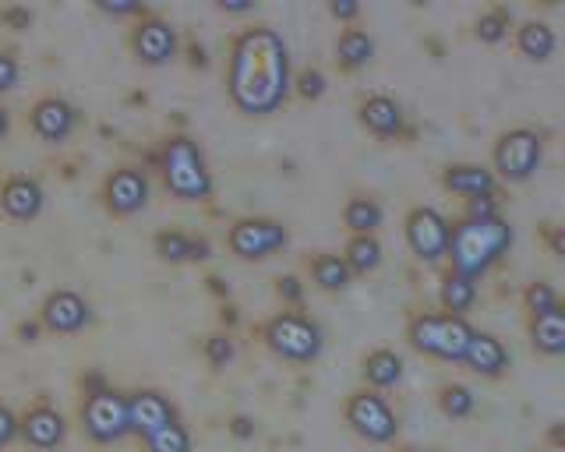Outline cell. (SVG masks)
<instances>
[{"mask_svg":"<svg viewBox=\"0 0 565 452\" xmlns=\"http://www.w3.org/2000/svg\"><path fill=\"white\" fill-rule=\"evenodd\" d=\"M329 14L335 22H343V25H353L361 19V4L358 0H329Z\"/></svg>","mask_w":565,"mask_h":452,"instance_id":"cell-42","label":"cell"},{"mask_svg":"<svg viewBox=\"0 0 565 452\" xmlns=\"http://www.w3.org/2000/svg\"><path fill=\"white\" fill-rule=\"evenodd\" d=\"M25 125L43 146H64L67 138L78 131L82 114H78V107L71 99H64L57 93H46L29 107Z\"/></svg>","mask_w":565,"mask_h":452,"instance_id":"cell-13","label":"cell"},{"mask_svg":"<svg viewBox=\"0 0 565 452\" xmlns=\"http://www.w3.org/2000/svg\"><path fill=\"white\" fill-rule=\"evenodd\" d=\"M343 421L358 439L371 445H388V442H396V434H399V417L393 403H388L382 392H371V389H353L343 399Z\"/></svg>","mask_w":565,"mask_h":452,"instance_id":"cell-9","label":"cell"},{"mask_svg":"<svg viewBox=\"0 0 565 452\" xmlns=\"http://www.w3.org/2000/svg\"><path fill=\"white\" fill-rule=\"evenodd\" d=\"M40 333H43L40 319H35V322H22V325H18V340H22V343H35V340H40Z\"/></svg>","mask_w":565,"mask_h":452,"instance_id":"cell-45","label":"cell"},{"mask_svg":"<svg viewBox=\"0 0 565 452\" xmlns=\"http://www.w3.org/2000/svg\"><path fill=\"white\" fill-rule=\"evenodd\" d=\"M520 301H523V311H526V319L530 315H544V311H552L562 304L558 298V290L547 283V280H530L520 293Z\"/></svg>","mask_w":565,"mask_h":452,"instance_id":"cell-33","label":"cell"},{"mask_svg":"<svg viewBox=\"0 0 565 452\" xmlns=\"http://www.w3.org/2000/svg\"><path fill=\"white\" fill-rule=\"evenodd\" d=\"M99 202L114 219H131L146 213L152 202V181L149 173L135 163H120L103 177L99 184Z\"/></svg>","mask_w":565,"mask_h":452,"instance_id":"cell-10","label":"cell"},{"mask_svg":"<svg viewBox=\"0 0 565 452\" xmlns=\"http://www.w3.org/2000/svg\"><path fill=\"white\" fill-rule=\"evenodd\" d=\"M18 439L35 452L61 449L67 442V417L50 399H40V403L18 413Z\"/></svg>","mask_w":565,"mask_h":452,"instance_id":"cell-16","label":"cell"},{"mask_svg":"<svg viewBox=\"0 0 565 452\" xmlns=\"http://www.w3.org/2000/svg\"><path fill=\"white\" fill-rule=\"evenodd\" d=\"M375 36L358 25H347L340 36H335L332 43V64L340 67L343 75H358L361 67H367L371 61H375Z\"/></svg>","mask_w":565,"mask_h":452,"instance_id":"cell-22","label":"cell"},{"mask_svg":"<svg viewBox=\"0 0 565 452\" xmlns=\"http://www.w3.org/2000/svg\"><path fill=\"white\" fill-rule=\"evenodd\" d=\"M223 89L241 117H273L294 96V57L273 25L241 29L226 43Z\"/></svg>","mask_w":565,"mask_h":452,"instance_id":"cell-1","label":"cell"},{"mask_svg":"<svg viewBox=\"0 0 565 452\" xmlns=\"http://www.w3.org/2000/svg\"><path fill=\"white\" fill-rule=\"evenodd\" d=\"M128 50L141 67H163L177 57V50H181V32H177L173 22H167L163 14L146 11L128 29Z\"/></svg>","mask_w":565,"mask_h":452,"instance_id":"cell-12","label":"cell"},{"mask_svg":"<svg viewBox=\"0 0 565 452\" xmlns=\"http://www.w3.org/2000/svg\"><path fill=\"white\" fill-rule=\"evenodd\" d=\"M202 357H205V364L212 372H220V368H226L230 360L237 357V340H234V333H209L205 340H202Z\"/></svg>","mask_w":565,"mask_h":452,"instance_id":"cell-34","label":"cell"},{"mask_svg":"<svg viewBox=\"0 0 565 452\" xmlns=\"http://www.w3.org/2000/svg\"><path fill=\"white\" fill-rule=\"evenodd\" d=\"M96 8L103 14H110V19H141L149 8L138 4V0H96Z\"/></svg>","mask_w":565,"mask_h":452,"instance_id":"cell-38","label":"cell"},{"mask_svg":"<svg viewBox=\"0 0 565 452\" xmlns=\"http://www.w3.org/2000/svg\"><path fill=\"white\" fill-rule=\"evenodd\" d=\"M385 219V208L375 195H364V191H353L343 202V226L350 237H379V226Z\"/></svg>","mask_w":565,"mask_h":452,"instance_id":"cell-26","label":"cell"},{"mask_svg":"<svg viewBox=\"0 0 565 452\" xmlns=\"http://www.w3.org/2000/svg\"><path fill=\"white\" fill-rule=\"evenodd\" d=\"M526 340L537 357H562L565 354V308H552L544 315L526 319Z\"/></svg>","mask_w":565,"mask_h":452,"instance_id":"cell-23","label":"cell"},{"mask_svg":"<svg viewBox=\"0 0 565 452\" xmlns=\"http://www.w3.org/2000/svg\"><path fill=\"white\" fill-rule=\"evenodd\" d=\"M290 245V226L276 216H241L226 226V251L237 262H265Z\"/></svg>","mask_w":565,"mask_h":452,"instance_id":"cell-8","label":"cell"},{"mask_svg":"<svg viewBox=\"0 0 565 452\" xmlns=\"http://www.w3.org/2000/svg\"><path fill=\"white\" fill-rule=\"evenodd\" d=\"M8 134H11V110L0 103V142H8Z\"/></svg>","mask_w":565,"mask_h":452,"instance_id":"cell-47","label":"cell"},{"mask_svg":"<svg viewBox=\"0 0 565 452\" xmlns=\"http://www.w3.org/2000/svg\"><path fill=\"white\" fill-rule=\"evenodd\" d=\"M403 240L411 255L424 266L446 262L449 248V216L438 213L435 205H411L403 216Z\"/></svg>","mask_w":565,"mask_h":452,"instance_id":"cell-11","label":"cell"},{"mask_svg":"<svg viewBox=\"0 0 565 452\" xmlns=\"http://www.w3.org/2000/svg\"><path fill=\"white\" fill-rule=\"evenodd\" d=\"M512 240H516V234H512V226L502 216H494V219L456 216V219H449L446 262L452 272H463L470 280L481 283V276L491 272L509 255Z\"/></svg>","mask_w":565,"mask_h":452,"instance_id":"cell-2","label":"cell"},{"mask_svg":"<svg viewBox=\"0 0 565 452\" xmlns=\"http://www.w3.org/2000/svg\"><path fill=\"white\" fill-rule=\"evenodd\" d=\"M403 372H406V364L393 346H375V351H367L361 357V389L385 396L388 389H396L403 381Z\"/></svg>","mask_w":565,"mask_h":452,"instance_id":"cell-21","label":"cell"},{"mask_svg":"<svg viewBox=\"0 0 565 452\" xmlns=\"http://www.w3.org/2000/svg\"><path fill=\"white\" fill-rule=\"evenodd\" d=\"M343 266L350 269V276L358 280V276H371V272H379L382 262H385V248H382V240L379 237H347V245H343Z\"/></svg>","mask_w":565,"mask_h":452,"instance_id":"cell-28","label":"cell"},{"mask_svg":"<svg viewBox=\"0 0 565 452\" xmlns=\"http://www.w3.org/2000/svg\"><path fill=\"white\" fill-rule=\"evenodd\" d=\"M463 368L477 378H484V381H499L509 375L512 368V354H509V346L502 336H494V333H481V329H473V336L467 343V351H463Z\"/></svg>","mask_w":565,"mask_h":452,"instance_id":"cell-18","label":"cell"},{"mask_svg":"<svg viewBox=\"0 0 565 452\" xmlns=\"http://www.w3.org/2000/svg\"><path fill=\"white\" fill-rule=\"evenodd\" d=\"M78 428L93 445H117L131 439L128 428V392L114 389L110 381L99 389L82 392L78 403Z\"/></svg>","mask_w":565,"mask_h":452,"instance_id":"cell-7","label":"cell"},{"mask_svg":"<svg viewBox=\"0 0 565 452\" xmlns=\"http://www.w3.org/2000/svg\"><path fill=\"white\" fill-rule=\"evenodd\" d=\"M156 170L167 195L184 205H205L216 195V177L209 170L205 149L184 131L163 138V146L156 152Z\"/></svg>","mask_w":565,"mask_h":452,"instance_id":"cell-3","label":"cell"},{"mask_svg":"<svg viewBox=\"0 0 565 452\" xmlns=\"http://www.w3.org/2000/svg\"><path fill=\"white\" fill-rule=\"evenodd\" d=\"M141 452H194V434L184 421H173L167 428H159L141 442Z\"/></svg>","mask_w":565,"mask_h":452,"instance_id":"cell-32","label":"cell"},{"mask_svg":"<svg viewBox=\"0 0 565 452\" xmlns=\"http://www.w3.org/2000/svg\"><path fill=\"white\" fill-rule=\"evenodd\" d=\"M273 290L282 308H300L305 304V280L297 272H279L273 280Z\"/></svg>","mask_w":565,"mask_h":452,"instance_id":"cell-36","label":"cell"},{"mask_svg":"<svg viewBox=\"0 0 565 452\" xmlns=\"http://www.w3.org/2000/svg\"><path fill=\"white\" fill-rule=\"evenodd\" d=\"M329 93V78L318 64H308L300 67V72H294V96L305 99V103H318Z\"/></svg>","mask_w":565,"mask_h":452,"instance_id":"cell-35","label":"cell"},{"mask_svg":"<svg viewBox=\"0 0 565 452\" xmlns=\"http://www.w3.org/2000/svg\"><path fill=\"white\" fill-rule=\"evenodd\" d=\"M43 205H46V191L40 177H32V173H8V177L0 181V213L8 219L32 223L43 213Z\"/></svg>","mask_w":565,"mask_h":452,"instance_id":"cell-19","label":"cell"},{"mask_svg":"<svg viewBox=\"0 0 565 452\" xmlns=\"http://www.w3.org/2000/svg\"><path fill=\"white\" fill-rule=\"evenodd\" d=\"M544 131L516 125L505 128L491 146V173L502 184H526L537 177V170L544 166Z\"/></svg>","mask_w":565,"mask_h":452,"instance_id":"cell-6","label":"cell"},{"mask_svg":"<svg viewBox=\"0 0 565 452\" xmlns=\"http://www.w3.org/2000/svg\"><path fill=\"white\" fill-rule=\"evenodd\" d=\"M258 340L273 357L287 364H315L326 351V329L300 308H282L258 325Z\"/></svg>","mask_w":565,"mask_h":452,"instance_id":"cell-4","label":"cell"},{"mask_svg":"<svg viewBox=\"0 0 565 452\" xmlns=\"http://www.w3.org/2000/svg\"><path fill=\"white\" fill-rule=\"evenodd\" d=\"M0 22H4L8 29H14V32H25L32 25V11L22 8V4H8L4 11H0Z\"/></svg>","mask_w":565,"mask_h":452,"instance_id":"cell-41","label":"cell"},{"mask_svg":"<svg viewBox=\"0 0 565 452\" xmlns=\"http://www.w3.org/2000/svg\"><path fill=\"white\" fill-rule=\"evenodd\" d=\"M173 421H181V410H177V403L163 389L141 386L128 392V428L138 442H146L149 434H156L159 428H167Z\"/></svg>","mask_w":565,"mask_h":452,"instance_id":"cell-15","label":"cell"},{"mask_svg":"<svg viewBox=\"0 0 565 452\" xmlns=\"http://www.w3.org/2000/svg\"><path fill=\"white\" fill-rule=\"evenodd\" d=\"M358 125L382 138V142H396V138L406 134V110L396 96L388 93H367L358 99Z\"/></svg>","mask_w":565,"mask_h":452,"instance_id":"cell-17","label":"cell"},{"mask_svg":"<svg viewBox=\"0 0 565 452\" xmlns=\"http://www.w3.org/2000/svg\"><path fill=\"white\" fill-rule=\"evenodd\" d=\"M209 258H212V245H209V237H194L191 262H209Z\"/></svg>","mask_w":565,"mask_h":452,"instance_id":"cell-46","label":"cell"},{"mask_svg":"<svg viewBox=\"0 0 565 452\" xmlns=\"http://www.w3.org/2000/svg\"><path fill=\"white\" fill-rule=\"evenodd\" d=\"M403 336L411 343V351L420 357H431L441 364H459L470 336H473V325H470V319L446 315V311H414V315L406 319Z\"/></svg>","mask_w":565,"mask_h":452,"instance_id":"cell-5","label":"cell"},{"mask_svg":"<svg viewBox=\"0 0 565 452\" xmlns=\"http://www.w3.org/2000/svg\"><path fill=\"white\" fill-rule=\"evenodd\" d=\"M40 325H43V333H53V336H78L93 325V304H88L85 293L71 287H57V290H50L40 304Z\"/></svg>","mask_w":565,"mask_h":452,"instance_id":"cell-14","label":"cell"},{"mask_svg":"<svg viewBox=\"0 0 565 452\" xmlns=\"http://www.w3.org/2000/svg\"><path fill=\"white\" fill-rule=\"evenodd\" d=\"M11 442H18V413L8 403H0V452Z\"/></svg>","mask_w":565,"mask_h":452,"instance_id":"cell-40","label":"cell"},{"mask_svg":"<svg viewBox=\"0 0 565 452\" xmlns=\"http://www.w3.org/2000/svg\"><path fill=\"white\" fill-rule=\"evenodd\" d=\"M494 216H502L499 198L494 195H481V198L463 202V219H494Z\"/></svg>","mask_w":565,"mask_h":452,"instance_id":"cell-39","label":"cell"},{"mask_svg":"<svg viewBox=\"0 0 565 452\" xmlns=\"http://www.w3.org/2000/svg\"><path fill=\"white\" fill-rule=\"evenodd\" d=\"M191 248H194V234L181 230V226H163V230L152 234V251L167 266H188Z\"/></svg>","mask_w":565,"mask_h":452,"instance_id":"cell-29","label":"cell"},{"mask_svg":"<svg viewBox=\"0 0 565 452\" xmlns=\"http://www.w3.org/2000/svg\"><path fill=\"white\" fill-rule=\"evenodd\" d=\"M435 403L449 421H467V417L477 410V396L470 386H463V381H441L435 392Z\"/></svg>","mask_w":565,"mask_h":452,"instance_id":"cell-31","label":"cell"},{"mask_svg":"<svg viewBox=\"0 0 565 452\" xmlns=\"http://www.w3.org/2000/svg\"><path fill=\"white\" fill-rule=\"evenodd\" d=\"M216 8L223 14H247V11H255V0H216Z\"/></svg>","mask_w":565,"mask_h":452,"instance_id":"cell-44","label":"cell"},{"mask_svg":"<svg viewBox=\"0 0 565 452\" xmlns=\"http://www.w3.org/2000/svg\"><path fill=\"white\" fill-rule=\"evenodd\" d=\"M477 298H481L477 280H470V276H463V272H452L446 266V272H441V280H438V311L467 319L477 304Z\"/></svg>","mask_w":565,"mask_h":452,"instance_id":"cell-25","label":"cell"},{"mask_svg":"<svg viewBox=\"0 0 565 452\" xmlns=\"http://www.w3.org/2000/svg\"><path fill=\"white\" fill-rule=\"evenodd\" d=\"M441 187L456 198H481V195H494L499 191V181H494L491 166L473 163V160H459V163H446L441 166Z\"/></svg>","mask_w":565,"mask_h":452,"instance_id":"cell-20","label":"cell"},{"mask_svg":"<svg viewBox=\"0 0 565 452\" xmlns=\"http://www.w3.org/2000/svg\"><path fill=\"white\" fill-rule=\"evenodd\" d=\"M305 269L311 276V283L322 293H343L353 283L350 269L343 266V258L335 255V251H315V255H308Z\"/></svg>","mask_w":565,"mask_h":452,"instance_id":"cell-27","label":"cell"},{"mask_svg":"<svg viewBox=\"0 0 565 452\" xmlns=\"http://www.w3.org/2000/svg\"><path fill=\"white\" fill-rule=\"evenodd\" d=\"M512 29H516V19H512V11L505 4H494V8L477 14L473 36H477V43H484V46H499V43L509 40Z\"/></svg>","mask_w":565,"mask_h":452,"instance_id":"cell-30","label":"cell"},{"mask_svg":"<svg viewBox=\"0 0 565 452\" xmlns=\"http://www.w3.org/2000/svg\"><path fill=\"white\" fill-rule=\"evenodd\" d=\"M230 431H234L237 439H255V421L247 413H237L234 421H230Z\"/></svg>","mask_w":565,"mask_h":452,"instance_id":"cell-43","label":"cell"},{"mask_svg":"<svg viewBox=\"0 0 565 452\" xmlns=\"http://www.w3.org/2000/svg\"><path fill=\"white\" fill-rule=\"evenodd\" d=\"M512 43H516L520 57L530 61V64H547L555 57V46H558V36L555 29L541 22V19H526L512 29Z\"/></svg>","mask_w":565,"mask_h":452,"instance_id":"cell-24","label":"cell"},{"mask_svg":"<svg viewBox=\"0 0 565 452\" xmlns=\"http://www.w3.org/2000/svg\"><path fill=\"white\" fill-rule=\"evenodd\" d=\"M18 82H22V61L14 50H0V96L18 89Z\"/></svg>","mask_w":565,"mask_h":452,"instance_id":"cell-37","label":"cell"}]
</instances>
